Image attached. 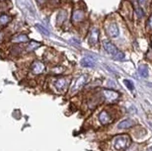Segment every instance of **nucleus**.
I'll use <instances>...</instances> for the list:
<instances>
[{"label": "nucleus", "instance_id": "f3484780", "mask_svg": "<svg viewBox=\"0 0 152 151\" xmlns=\"http://www.w3.org/2000/svg\"><path fill=\"white\" fill-rule=\"evenodd\" d=\"M36 27H37V28H38L39 30H40L43 34H44V35H46V36H49V31H47V29L45 28V27H43L42 25L37 24V25H36Z\"/></svg>", "mask_w": 152, "mask_h": 151}, {"label": "nucleus", "instance_id": "1a4fd4ad", "mask_svg": "<svg viewBox=\"0 0 152 151\" xmlns=\"http://www.w3.org/2000/svg\"><path fill=\"white\" fill-rule=\"evenodd\" d=\"M100 121H101L103 125H107V123H110L112 121V118L107 112H102L100 114Z\"/></svg>", "mask_w": 152, "mask_h": 151}, {"label": "nucleus", "instance_id": "aec40b11", "mask_svg": "<svg viewBox=\"0 0 152 151\" xmlns=\"http://www.w3.org/2000/svg\"><path fill=\"white\" fill-rule=\"evenodd\" d=\"M136 14H137V17L139 18V19H140V18L143 17V12H142V10L140 8L136 10Z\"/></svg>", "mask_w": 152, "mask_h": 151}, {"label": "nucleus", "instance_id": "a211bd4d", "mask_svg": "<svg viewBox=\"0 0 152 151\" xmlns=\"http://www.w3.org/2000/svg\"><path fill=\"white\" fill-rule=\"evenodd\" d=\"M8 21H9V17L8 16H5V15H3V16L0 17V23L6 24Z\"/></svg>", "mask_w": 152, "mask_h": 151}, {"label": "nucleus", "instance_id": "39448f33", "mask_svg": "<svg viewBox=\"0 0 152 151\" xmlns=\"http://www.w3.org/2000/svg\"><path fill=\"white\" fill-rule=\"evenodd\" d=\"M96 64V60L91 56H84L81 59V65L84 67H94Z\"/></svg>", "mask_w": 152, "mask_h": 151}, {"label": "nucleus", "instance_id": "9b49d317", "mask_svg": "<svg viewBox=\"0 0 152 151\" xmlns=\"http://www.w3.org/2000/svg\"><path fill=\"white\" fill-rule=\"evenodd\" d=\"M131 125H133V121H131V119H124V121H121V123H119V125H118V127L120 128V129H126V128H128L130 127Z\"/></svg>", "mask_w": 152, "mask_h": 151}, {"label": "nucleus", "instance_id": "9d476101", "mask_svg": "<svg viewBox=\"0 0 152 151\" xmlns=\"http://www.w3.org/2000/svg\"><path fill=\"white\" fill-rule=\"evenodd\" d=\"M32 69H33V71L35 72V73H42L43 71H44L45 69V65L42 63V62L40 61H37L35 62V63L33 64V66H32Z\"/></svg>", "mask_w": 152, "mask_h": 151}, {"label": "nucleus", "instance_id": "f03ea898", "mask_svg": "<svg viewBox=\"0 0 152 151\" xmlns=\"http://www.w3.org/2000/svg\"><path fill=\"white\" fill-rule=\"evenodd\" d=\"M129 143H130V139L128 135H119L115 138L114 141V147L116 150H124L126 147H128Z\"/></svg>", "mask_w": 152, "mask_h": 151}, {"label": "nucleus", "instance_id": "20e7f679", "mask_svg": "<svg viewBox=\"0 0 152 151\" xmlns=\"http://www.w3.org/2000/svg\"><path fill=\"white\" fill-rule=\"evenodd\" d=\"M99 30L96 28H93L89 35V44H96L99 40Z\"/></svg>", "mask_w": 152, "mask_h": 151}, {"label": "nucleus", "instance_id": "423d86ee", "mask_svg": "<svg viewBox=\"0 0 152 151\" xmlns=\"http://www.w3.org/2000/svg\"><path fill=\"white\" fill-rule=\"evenodd\" d=\"M85 81H86V76H80L78 78V80L75 82L73 88H72V93H75L78 90H80L84 84H85Z\"/></svg>", "mask_w": 152, "mask_h": 151}, {"label": "nucleus", "instance_id": "4be33fe9", "mask_svg": "<svg viewBox=\"0 0 152 151\" xmlns=\"http://www.w3.org/2000/svg\"><path fill=\"white\" fill-rule=\"evenodd\" d=\"M138 2H139L140 4H144L145 3V0H138Z\"/></svg>", "mask_w": 152, "mask_h": 151}, {"label": "nucleus", "instance_id": "7ed1b4c3", "mask_svg": "<svg viewBox=\"0 0 152 151\" xmlns=\"http://www.w3.org/2000/svg\"><path fill=\"white\" fill-rule=\"evenodd\" d=\"M107 33L110 37L112 38H117L120 34V30H119V27H118L117 24L112 23L110 24L108 27H107Z\"/></svg>", "mask_w": 152, "mask_h": 151}, {"label": "nucleus", "instance_id": "5701e85b", "mask_svg": "<svg viewBox=\"0 0 152 151\" xmlns=\"http://www.w3.org/2000/svg\"><path fill=\"white\" fill-rule=\"evenodd\" d=\"M37 1H38L40 4H42V3H44V2H45V0H37Z\"/></svg>", "mask_w": 152, "mask_h": 151}, {"label": "nucleus", "instance_id": "0eeeda50", "mask_svg": "<svg viewBox=\"0 0 152 151\" xmlns=\"http://www.w3.org/2000/svg\"><path fill=\"white\" fill-rule=\"evenodd\" d=\"M84 18H85V15H84V12L81 10H75L73 12V15H72V20L75 23H79V22L83 21Z\"/></svg>", "mask_w": 152, "mask_h": 151}, {"label": "nucleus", "instance_id": "f8f14e48", "mask_svg": "<svg viewBox=\"0 0 152 151\" xmlns=\"http://www.w3.org/2000/svg\"><path fill=\"white\" fill-rule=\"evenodd\" d=\"M29 38L26 35H24V34H19V35H17L15 38L12 39V42H27Z\"/></svg>", "mask_w": 152, "mask_h": 151}, {"label": "nucleus", "instance_id": "412c9836", "mask_svg": "<svg viewBox=\"0 0 152 151\" xmlns=\"http://www.w3.org/2000/svg\"><path fill=\"white\" fill-rule=\"evenodd\" d=\"M147 26L149 27V28L152 30V15L150 16V18H149V20H148V22H147Z\"/></svg>", "mask_w": 152, "mask_h": 151}, {"label": "nucleus", "instance_id": "dca6fc26", "mask_svg": "<svg viewBox=\"0 0 152 151\" xmlns=\"http://www.w3.org/2000/svg\"><path fill=\"white\" fill-rule=\"evenodd\" d=\"M124 85H126V86L128 88V90H130V91H132V90L134 89V85H133V83L131 82L130 80L124 79Z\"/></svg>", "mask_w": 152, "mask_h": 151}, {"label": "nucleus", "instance_id": "2eb2a0df", "mask_svg": "<svg viewBox=\"0 0 152 151\" xmlns=\"http://www.w3.org/2000/svg\"><path fill=\"white\" fill-rule=\"evenodd\" d=\"M66 16H67V14H66V12H65V11H60V12L58 13V15H57V24L58 25L62 24L63 22L65 21V19H66Z\"/></svg>", "mask_w": 152, "mask_h": 151}, {"label": "nucleus", "instance_id": "b1692460", "mask_svg": "<svg viewBox=\"0 0 152 151\" xmlns=\"http://www.w3.org/2000/svg\"><path fill=\"white\" fill-rule=\"evenodd\" d=\"M148 151H152V148H150V149H149Z\"/></svg>", "mask_w": 152, "mask_h": 151}, {"label": "nucleus", "instance_id": "ddd939ff", "mask_svg": "<svg viewBox=\"0 0 152 151\" xmlns=\"http://www.w3.org/2000/svg\"><path fill=\"white\" fill-rule=\"evenodd\" d=\"M66 81L67 80L65 79V78H60V79H58L55 83H54V86L56 87V89L62 90V89H64V88L66 87V85H67Z\"/></svg>", "mask_w": 152, "mask_h": 151}, {"label": "nucleus", "instance_id": "6ab92c4d", "mask_svg": "<svg viewBox=\"0 0 152 151\" xmlns=\"http://www.w3.org/2000/svg\"><path fill=\"white\" fill-rule=\"evenodd\" d=\"M37 47H39V44H37V42H30V47L28 48V49L29 51H32V49H36Z\"/></svg>", "mask_w": 152, "mask_h": 151}, {"label": "nucleus", "instance_id": "393cba45", "mask_svg": "<svg viewBox=\"0 0 152 151\" xmlns=\"http://www.w3.org/2000/svg\"><path fill=\"white\" fill-rule=\"evenodd\" d=\"M151 40H152V38H151Z\"/></svg>", "mask_w": 152, "mask_h": 151}, {"label": "nucleus", "instance_id": "4468645a", "mask_svg": "<svg viewBox=\"0 0 152 151\" xmlns=\"http://www.w3.org/2000/svg\"><path fill=\"white\" fill-rule=\"evenodd\" d=\"M138 74L143 78H146L148 76V68L146 65H140L138 67Z\"/></svg>", "mask_w": 152, "mask_h": 151}, {"label": "nucleus", "instance_id": "6e6552de", "mask_svg": "<svg viewBox=\"0 0 152 151\" xmlns=\"http://www.w3.org/2000/svg\"><path fill=\"white\" fill-rule=\"evenodd\" d=\"M103 93L108 101H115V100H117L118 97H119V94L115 91H112V90H105Z\"/></svg>", "mask_w": 152, "mask_h": 151}, {"label": "nucleus", "instance_id": "f257e3e1", "mask_svg": "<svg viewBox=\"0 0 152 151\" xmlns=\"http://www.w3.org/2000/svg\"><path fill=\"white\" fill-rule=\"evenodd\" d=\"M103 47L105 49V51L109 55L114 56L115 59L117 60H122L124 58V55L122 53L121 51H119V49L115 46L113 42H109V40H106V42H103Z\"/></svg>", "mask_w": 152, "mask_h": 151}]
</instances>
